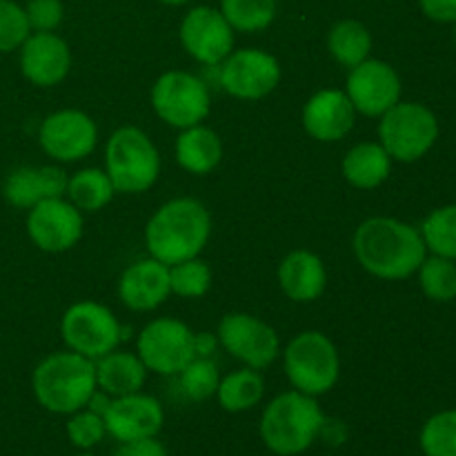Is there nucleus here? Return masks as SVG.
<instances>
[{"label":"nucleus","instance_id":"7ed1b4c3","mask_svg":"<svg viewBox=\"0 0 456 456\" xmlns=\"http://www.w3.org/2000/svg\"><path fill=\"white\" fill-rule=\"evenodd\" d=\"M325 414L314 396L283 392L265 405L258 423L263 445L276 456H298L319 441Z\"/></svg>","mask_w":456,"mask_h":456},{"label":"nucleus","instance_id":"a878e982","mask_svg":"<svg viewBox=\"0 0 456 456\" xmlns=\"http://www.w3.org/2000/svg\"><path fill=\"white\" fill-rule=\"evenodd\" d=\"M265 395V379L258 370L243 368L221 379L216 390L218 405L225 412L239 414L256 408Z\"/></svg>","mask_w":456,"mask_h":456},{"label":"nucleus","instance_id":"f704fd0d","mask_svg":"<svg viewBox=\"0 0 456 456\" xmlns=\"http://www.w3.org/2000/svg\"><path fill=\"white\" fill-rule=\"evenodd\" d=\"M105 436V419L101 414L92 412L89 408L78 410V412L69 414V419H67V439L71 441L74 448L83 450V452L96 448Z\"/></svg>","mask_w":456,"mask_h":456},{"label":"nucleus","instance_id":"6ab92c4d","mask_svg":"<svg viewBox=\"0 0 456 456\" xmlns=\"http://www.w3.org/2000/svg\"><path fill=\"white\" fill-rule=\"evenodd\" d=\"M356 110L341 89H321L303 107V127L314 141H343L354 129Z\"/></svg>","mask_w":456,"mask_h":456},{"label":"nucleus","instance_id":"2eb2a0df","mask_svg":"<svg viewBox=\"0 0 456 456\" xmlns=\"http://www.w3.org/2000/svg\"><path fill=\"white\" fill-rule=\"evenodd\" d=\"M83 212L65 200V196L40 200L27 214V234L43 252H67L83 239Z\"/></svg>","mask_w":456,"mask_h":456},{"label":"nucleus","instance_id":"f8f14e48","mask_svg":"<svg viewBox=\"0 0 456 456\" xmlns=\"http://www.w3.org/2000/svg\"><path fill=\"white\" fill-rule=\"evenodd\" d=\"M281 62L263 49L248 47L232 52L221 62L218 83L230 96L240 101H261L281 83Z\"/></svg>","mask_w":456,"mask_h":456},{"label":"nucleus","instance_id":"f257e3e1","mask_svg":"<svg viewBox=\"0 0 456 456\" xmlns=\"http://www.w3.org/2000/svg\"><path fill=\"white\" fill-rule=\"evenodd\" d=\"M352 249L359 265L383 281H403L417 274L428 256L421 232L410 223L387 216L361 223L352 239Z\"/></svg>","mask_w":456,"mask_h":456},{"label":"nucleus","instance_id":"1a4fd4ad","mask_svg":"<svg viewBox=\"0 0 456 456\" xmlns=\"http://www.w3.org/2000/svg\"><path fill=\"white\" fill-rule=\"evenodd\" d=\"M61 337L71 352L98 361L118 347L120 323L102 303L80 301L62 314Z\"/></svg>","mask_w":456,"mask_h":456},{"label":"nucleus","instance_id":"c85d7f7f","mask_svg":"<svg viewBox=\"0 0 456 456\" xmlns=\"http://www.w3.org/2000/svg\"><path fill=\"white\" fill-rule=\"evenodd\" d=\"M423 294L435 303H450L456 298V261L428 254L417 270Z\"/></svg>","mask_w":456,"mask_h":456},{"label":"nucleus","instance_id":"cd10ccee","mask_svg":"<svg viewBox=\"0 0 456 456\" xmlns=\"http://www.w3.org/2000/svg\"><path fill=\"white\" fill-rule=\"evenodd\" d=\"M114 183L107 176V172H102L98 167L80 169L74 176H69V183H67L69 203L74 208H78L80 212L87 214L105 209L111 203V199H114Z\"/></svg>","mask_w":456,"mask_h":456},{"label":"nucleus","instance_id":"5701e85b","mask_svg":"<svg viewBox=\"0 0 456 456\" xmlns=\"http://www.w3.org/2000/svg\"><path fill=\"white\" fill-rule=\"evenodd\" d=\"M96 363V386L111 399L125 395L141 392L145 386L147 368L141 361V356L134 352H118L111 350L110 354L101 356Z\"/></svg>","mask_w":456,"mask_h":456},{"label":"nucleus","instance_id":"b1692460","mask_svg":"<svg viewBox=\"0 0 456 456\" xmlns=\"http://www.w3.org/2000/svg\"><path fill=\"white\" fill-rule=\"evenodd\" d=\"M178 165L194 176H205L214 172L223 159V142L214 129L205 125L181 129L174 145Z\"/></svg>","mask_w":456,"mask_h":456},{"label":"nucleus","instance_id":"412c9836","mask_svg":"<svg viewBox=\"0 0 456 456\" xmlns=\"http://www.w3.org/2000/svg\"><path fill=\"white\" fill-rule=\"evenodd\" d=\"M67 172L56 165L45 167H18L4 178L3 196L18 209H31L47 199H61L67 194Z\"/></svg>","mask_w":456,"mask_h":456},{"label":"nucleus","instance_id":"79ce46f5","mask_svg":"<svg viewBox=\"0 0 456 456\" xmlns=\"http://www.w3.org/2000/svg\"><path fill=\"white\" fill-rule=\"evenodd\" d=\"M76 456H96V454H92V452H83V454H76Z\"/></svg>","mask_w":456,"mask_h":456},{"label":"nucleus","instance_id":"f03ea898","mask_svg":"<svg viewBox=\"0 0 456 456\" xmlns=\"http://www.w3.org/2000/svg\"><path fill=\"white\" fill-rule=\"evenodd\" d=\"M212 236V216L200 200L183 196L160 205L145 225L151 258L167 267L196 258Z\"/></svg>","mask_w":456,"mask_h":456},{"label":"nucleus","instance_id":"dca6fc26","mask_svg":"<svg viewBox=\"0 0 456 456\" xmlns=\"http://www.w3.org/2000/svg\"><path fill=\"white\" fill-rule=\"evenodd\" d=\"M401 78L395 67L379 58H368L352 67L346 83V94L354 110L363 116L381 118L401 101Z\"/></svg>","mask_w":456,"mask_h":456},{"label":"nucleus","instance_id":"f3484780","mask_svg":"<svg viewBox=\"0 0 456 456\" xmlns=\"http://www.w3.org/2000/svg\"><path fill=\"white\" fill-rule=\"evenodd\" d=\"M102 419H105L107 435L111 439H116L118 444H129V441L159 436L165 426V410L154 396L134 392V395L111 399Z\"/></svg>","mask_w":456,"mask_h":456},{"label":"nucleus","instance_id":"e433bc0d","mask_svg":"<svg viewBox=\"0 0 456 456\" xmlns=\"http://www.w3.org/2000/svg\"><path fill=\"white\" fill-rule=\"evenodd\" d=\"M25 13L34 31H56L65 18V7L61 0H29Z\"/></svg>","mask_w":456,"mask_h":456},{"label":"nucleus","instance_id":"2f4dec72","mask_svg":"<svg viewBox=\"0 0 456 456\" xmlns=\"http://www.w3.org/2000/svg\"><path fill=\"white\" fill-rule=\"evenodd\" d=\"M423 456H456V410H441L419 432Z\"/></svg>","mask_w":456,"mask_h":456},{"label":"nucleus","instance_id":"c756f323","mask_svg":"<svg viewBox=\"0 0 456 456\" xmlns=\"http://www.w3.org/2000/svg\"><path fill=\"white\" fill-rule=\"evenodd\" d=\"M221 13L234 31L256 34L276 18V0H221Z\"/></svg>","mask_w":456,"mask_h":456},{"label":"nucleus","instance_id":"9b49d317","mask_svg":"<svg viewBox=\"0 0 456 456\" xmlns=\"http://www.w3.org/2000/svg\"><path fill=\"white\" fill-rule=\"evenodd\" d=\"M216 338L234 359L243 361L248 368L265 370L279 359L281 341L276 330L245 312H230L223 316Z\"/></svg>","mask_w":456,"mask_h":456},{"label":"nucleus","instance_id":"4468645a","mask_svg":"<svg viewBox=\"0 0 456 456\" xmlns=\"http://www.w3.org/2000/svg\"><path fill=\"white\" fill-rule=\"evenodd\" d=\"M38 142L49 159L76 163L96 150L98 127L92 116L80 110L53 111L40 125Z\"/></svg>","mask_w":456,"mask_h":456},{"label":"nucleus","instance_id":"4c0bfd02","mask_svg":"<svg viewBox=\"0 0 456 456\" xmlns=\"http://www.w3.org/2000/svg\"><path fill=\"white\" fill-rule=\"evenodd\" d=\"M114 456H169L167 448L159 441V436L154 439H141V441H129V444H120Z\"/></svg>","mask_w":456,"mask_h":456},{"label":"nucleus","instance_id":"7c9ffc66","mask_svg":"<svg viewBox=\"0 0 456 456\" xmlns=\"http://www.w3.org/2000/svg\"><path fill=\"white\" fill-rule=\"evenodd\" d=\"M419 232L428 252L456 261V203L432 209Z\"/></svg>","mask_w":456,"mask_h":456},{"label":"nucleus","instance_id":"bb28decb","mask_svg":"<svg viewBox=\"0 0 456 456\" xmlns=\"http://www.w3.org/2000/svg\"><path fill=\"white\" fill-rule=\"evenodd\" d=\"M328 52L338 65L352 67L368 61L372 52V34L368 27L359 20H341L330 29Z\"/></svg>","mask_w":456,"mask_h":456},{"label":"nucleus","instance_id":"39448f33","mask_svg":"<svg viewBox=\"0 0 456 456\" xmlns=\"http://www.w3.org/2000/svg\"><path fill=\"white\" fill-rule=\"evenodd\" d=\"M105 172L120 194H142L159 181V147L142 129H116L105 145Z\"/></svg>","mask_w":456,"mask_h":456},{"label":"nucleus","instance_id":"37998d69","mask_svg":"<svg viewBox=\"0 0 456 456\" xmlns=\"http://www.w3.org/2000/svg\"><path fill=\"white\" fill-rule=\"evenodd\" d=\"M454 25H456V22H454ZM454 43H456V29H454Z\"/></svg>","mask_w":456,"mask_h":456},{"label":"nucleus","instance_id":"0eeeda50","mask_svg":"<svg viewBox=\"0 0 456 456\" xmlns=\"http://www.w3.org/2000/svg\"><path fill=\"white\" fill-rule=\"evenodd\" d=\"M439 120L423 102L399 101L381 116L379 142L399 163H417L439 141Z\"/></svg>","mask_w":456,"mask_h":456},{"label":"nucleus","instance_id":"9d476101","mask_svg":"<svg viewBox=\"0 0 456 456\" xmlns=\"http://www.w3.org/2000/svg\"><path fill=\"white\" fill-rule=\"evenodd\" d=\"M136 352L147 372L174 377L181 374L191 359H196L194 332L178 319H154L138 334Z\"/></svg>","mask_w":456,"mask_h":456},{"label":"nucleus","instance_id":"72a5a7b5","mask_svg":"<svg viewBox=\"0 0 456 456\" xmlns=\"http://www.w3.org/2000/svg\"><path fill=\"white\" fill-rule=\"evenodd\" d=\"M169 288L181 298H200L212 288V270L199 256L169 267Z\"/></svg>","mask_w":456,"mask_h":456},{"label":"nucleus","instance_id":"6e6552de","mask_svg":"<svg viewBox=\"0 0 456 456\" xmlns=\"http://www.w3.org/2000/svg\"><path fill=\"white\" fill-rule=\"evenodd\" d=\"M151 107L165 125L187 129L200 125L209 114V89L190 71H165L151 87Z\"/></svg>","mask_w":456,"mask_h":456},{"label":"nucleus","instance_id":"a19ab883","mask_svg":"<svg viewBox=\"0 0 456 456\" xmlns=\"http://www.w3.org/2000/svg\"><path fill=\"white\" fill-rule=\"evenodd\" d=\"M163 4H169V7H178V4H185L190 3V0H160Z\"/></svg>","mask_w":456,"mask_h":456},{"label":"nucleus","instance_id":"58836bf2","mask_svg":"<svg viewBox=\"0 0 456 456\" xmlns=\"http://www.w3.org/2000/svg\"><path fill=\"white\" fill-rule=\"evenodd\" d=\"M419 7L430 20L456 22V0H419Z\"/></svg>","mask_w":456,"mask_h":456},{"label":"nucleus","instance_id":"aec40b11","mask_svg":"<svg viewBox=\"0 0 456 456\" xmlns=\"http://www.w3.org/2000/svg\"><path fill=\"white\" fill-rule=\"evenodd\" d=\"M172 294L169 288V267L156 258H142L132 263L120 274L118 297L125 307L134 312L156 310Z\"/></svg>","mask_w":456,"mask_h":456},{"label":"nucleus","instance_id":"393cba45","mask_svg":"<svg viewBox=\"0 0 456 456\" xmlns=\"http://www.w3.org/2000/svg\"><path fill=\"white\" fill-rule=\"evenodd\" d=\"M343 178L356 190H374L383 185L392 172V159L381 142L365 141L352 147L341 163Z\"/></svg>","mask_w":456,"mask_h":456},{"label":"nucleus","instance_id":"4be33fe9","mask_svg":"<svg viewBox=\"0 0 456 456\" xmlns=\"http://www.w3.org/2000/svg\"><path fill=\"white\" fill-rule=\"evenodd\" d=\"M279 285L289 301L312 303L325 292L328 272L314 252L294 249L279 265Z\"/></svg>","mask_w":456,"mask_h":456},{"label":"nucleus","instance_id":"a211bd4d","mask_svg":"<svg viewBox=\"0 0 456 456\" xmlns=\"http://www.w3.org/2000/svg\"><path fill=\"white\" fill-rule=\"evenodd\" d=\"M69 69V45L53 31H34L20 45V71L36 87H53L62 83Z\"/></svg>","mask_w":456,"mask_h":456},{"label":"nucleus","instance_id":"20e7f679","mask_svg":"<svg viewBox=\"0 0 456 456\" xmlns=\"http://www.w3.org/2000/svg\"><path fill=\"white\" fill-rule=\"evenodd\" d=\"M96 387V363L71 350L45 356L31 374L36 401L52 414L69 417L87 408Z\"/></svg>","mask_w":456,"mask_h":456},{"label":"nucleus","instance_id":"ea45409f","mask_svg":"<svg viewBox=\"0 0 456 456\" xmlns=\"http://www.w3.org/2000/svg\"><path fill=\"white\" fill-rule=\"evenodd\" d=\"M216 343H218V338L212 337V334H208V332L194 334L196 356H209L214 352V347H216Z\"/></svg>","mask_w":456,"mask_h":456},{"label":"nucleus","instance_id":"c9c22d12","mask_svg":"<svg viewBox=\"0 0 456 456\" xmlns=\"http://www.w3.org/2000/svg\"><path fill=\"white\" fill-rule=\"evenodd\" d=\"M31 34L25 7L13 0H0V53L20 49L27 36Z\"/></svg>","mask_w":456,"mask_h":456},{"label":"nucleus","instance_id":"423d86ee","mask_svg":"<svg viewBox=\"0 0 456 456\" xmlns=\"http://www.w3.org/2000/svg\"><path fill=\"white\" fill-rule=\"evenodd\" d=\"M283 368L294 390L316 399L328 395L338 383L341 359L332 338L316 330H307L288 343Z\"/></svg>","mask_w":456,"mask_h":456},{"label":"nucleus","instance_id":"ddd939ff","mask_svg":"<svg viewBox=\"0 0 456 456\" xmlns=\"http://www.w3.org/2000/svg\"><path fill=\"white\" fill-rule=\"evenodd\" d=\"M183 49L200 65H221L234 52V29L221 9L200 7L190 9L178 27Z\"/></svg>","mask_w":456,"mask_h":456},{"label":"nucleus","instance_id":"473e14b6","mask_svg":"<svg viewBox=\"0 0 456 456\" xmlns=\"http://www.w3.org/2000/svg\"><path fill=\"white\" fill-rule=\"evenodd\" d=\"M181 390L190 401H208L216 396L221 374H218L216 363L209 356H196L185 368L181 370Z\"/></svg>","mask_w":456,"mask_h":456}]
</instances>
